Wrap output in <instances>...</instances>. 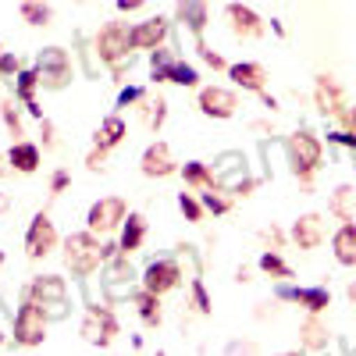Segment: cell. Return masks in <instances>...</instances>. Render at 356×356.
Here are the masks:
<instances>
[{
	"label": "cell",
	"mask_w": 356,
	"mask_h": 356,
	"mask_svg": "<svg viewBox=\"0 0 356 356\" xmlns=\"http://www.w3.org/2000/svg\"><path fill=\"white\" fill-rule=\"evenodd\" d=\"M107 253H111V246H100L93 239V232L68 235V243H65V264L72 267V275H93L107 260Z\"/></svg>",
	"instance_id": "cell-1"
},
{
	"label": "cell",
	"mask_w": 356,
	"mask_h": 356,
	"mask_svg": "<svg viewBox=\"0 0 356 356\" xmlns=\"http://www.w3.org/2000/svg\"><path fill=\"white\" fill-rule=\"evenodd\" d=\"M15 339L22 346H40L47 339V310L36 300H29L18 310V317H15Z\"/></svg>",
	"instance_id": "cell-2"
},
{
	"label": "cell",
	"mask_w": 356,
	"mask_h": 356,
	"mask_svg": "<svg viewBox=\"0 0 356 356\" xmlns=\"http://www.w3.org/2000/svg\"><path fill=\"white\" fill-rule=\"evenodd\" d=\"M114 335H118L114 314L104 310V307H89V310H86V321H82V339H86L89 346H111Z\"/></svg>",
	"instance_id": "cell-3"
},
{
	"label": "cell",
	"mask_w": 356,
	"mask_h": 356,
	"mask_svg": "<svg viewBox=\"0 0 356 356\" xmlns=\"http://www.w3.org/2000/svg\"><path fill=\"white\" fill-rule=\"evenodd\" d=\"M129 47H132V33L122 25V22H111L104 33L97 36V50H100V57L107 65H118L122 57L129 54Z\"/></svg>",
	"instance_id": "cell-4"
},
{
	"label": "cell",
	"mask_w": 356,
	"mask_h": 356,
	"mask_svg": "<svg viewBox=\"0 0 356 356\" xmlns=\"http://www.w3.org/2000/svg\"><path fill=\"white\" fill-rule=\"evenodd\" d=\"M289 157H292L296 175H303V178H307V175L321 164V143H317L314 136H307V132L292 136V139H289Z\"/></svg>",
	"instance_id": "cell-5"
},
{
	"label": "cell",
	"mask_w": 356,
	"mask_h": 356,
	"mask_svg": "<svg viewBox=\"0 0 356 356\" xmlns=\"http://www.w3.org/2000/svg\"><path fill=\"white\" fill-rule=\"evenodd\" d=\"M33 300H36L47 314L61 317V314H65V282L57 278V275L36 278V282H33Z\"/></svg>",
	"instance_id": "cell-6"
},
{
	"label": "cell",
	"mask_w": 356,
	"mask_h": 356,
	"mask_svg": "<svg viewBox=\"0 0 356 356\" xmlns=\"http://www.w3.org/2000/svg\"><path fill=\"white\" fill-rule=\"evenodd\" d=\"M54 243H57L54 221L47 214H36L33 225H29V235H25V253L33 257V260H40V257H47L54 250Z\"/></svg>",
	"instance_id": "cell-7"
},
{
	"label": "cell",
	"mask_w": 356,
	"mask_h": 356,
	"mask_svg": "<svg viewBox=\"0 0 356 356\" xmlns=\"http://www.w3.org/2000/svg\"><path fill=\"white\" fill-rule=\"evenodd\" d=\"M86 221H89V232H114L125 221V203L118 196H107V200L93 203V211H89Z\"/></svg>",
	"instance_id": "cell-8"
},
{
	"label": "cell",
	"mask_w": 356,
	"mask_h": 356,
	"mask_svg": "<svg viewBox=\"0 0 356 356\" xmlns=\"http://www.w3.org/2000/svg\"><path fill=\"white\" fill-rule=\"evenodd\" d=\"M154 79H161V82H178V86H196V68H189V65H182V61H171V57L164 54V50H157L154 54Z\"/></svg>",
	"instance_id": "cell-9"
},
{
	"label": "cell",
	"mask_w": 356,
	"mask_h": 356,
	"mask_svg": "<svg viewBox=\"0 0 356 356\" xmlns=\"http://www.w3.org/2000/svg\"><path fill=\"white\" fill-rule=\"evenodd\" d=\"M40 82H47L54 89H61L68 82V57H65V50L50 47V50L40 54Z\"/></svg>",
	"instance_id": "cell-10"
},
{
	"label": "cell",
	"mask_w": 356,
	"mask_h": 356,
	"mask_svg": "<svg viewBox=\"0 0 356 356\" xmlns=\"http://www.w3.org/2000/svg\"><path fill=\"white\" fill-rule=\"evenodd\" d=\"M235 107H239L235 93H228V89H221V86H211V89H203V93H200V111L207 118H232Z\"/></svg>",
	"instance_id": "cell-11"
},
{
	"label": "cell",
	"mask_w": 356,
	"mask_h": 356,
	"mask_svg": "<svg viewBox=\"0 0 356 356\" xmlns=\"http://www.w3.org/2000/svg\"><path fill=\"white\" fill-rule=\"evenodd\" d=\"M178 264H171V260H157V264H150L146 267V278H143V289H150V292H168V289H175L178 285Z\"/></svg>",
	"instance_id": "cell-12"
},
{
	"label": "cell",
	"mask_w": 356,
	"mask_h": 356,
	"mask_svg": "<svg viewBox=\"0 0 356 356\" xmlns=\"http://www.w3.org/2000/svg\"><path fill=\"white\" fill-rule=\"evenodd\" d=\"M225 18H228V25H232V33H235V36L253 40V36L264 33V22H260L250 8H243V4H228V8H225Z\"/></svg>",
	"instance_id": "cell-13"
},
{
	"label": "cell",
	"mask_w": 356,
	"mask_h": 356,
	"mask_svg": "<svg viewBox=\"0 0 356 356\" xmlns=\"http://www.w3.org/2000/svg\"><path fill=\"white\" fill-rule=\"evenodd\" d=\"M175 171V161H171V146L168 143H154L150 150L143 154V175L150 178H164Z\"/></svg>",
	"instance_id": "cell-14"
},
{
	"label": "cell",
	"mask_w": 356,
	"mask_h": 356,
	"mask_svg": "<svg viewBox=\"0 0 356 356\" xmlns=\"http://www.w3.org/2000/svg\"><path fill=\"white\" fill-rule=\"evenodd\" d=\"M278 296H282V300H296L300 307H307L310 314H321L324 307L332 303L328 289H278Z\"/></svg>",
	"instance_id": "cell-15"
},
{
	"label": "cell",
	"mask_w": 356,
	"mask_h": 356,
	"mask_svg": "<svg viewBox=\"0 0 356 356\" xmlns=\"http://www.w3.org/2000/svg\"><path fill=\"white\" fill-rule=\"evenodd\" d=\"M164 36H168V22L164 18H150V22H143L139 29H132V47L136 50H154Z\"/></svg>",
	"instance_id": "cell-16"
},
{
	"label": "cell",
	"mask_w": 356,
	"mask_h": 356,
	"mask_svg": "<svg viewBox=\"0 0 356 356\" xmlns=\"http://www.w3.org/2000/svg\"><path fill=\"white\" fill-rule=\"evenodd\" d=\"M321 235H324V225H321L317 214H303L300 221H296V228H292V239L300 243V250H314L321 243Z\"/></svg>",
	"instance_id": "cell-17"
},
{
	"label": "cell",
	"mask_w": 356,
	"mask_h": 356,
	"mask_svg": "<svg viewBox=\"0 0 356 356\" xmlns=\"http://www.w3.org/2000/svg\"><path fill=\"white\" fill-rule=\"evenodd\" d=\"M332 250H335V260L346 264V267H356V225H342L332 239Z\"/></svg>",
	"instance_id": "cell-18"
},
{
	"label": "cell",
	"mask_w": 356,
	"mask_h": 356,
	"mask_svg": "<svg viewBox=\"0 0 356 356\" xmlns=\"http://www.w3.org/2000/svg\"><path fill=\"white\" fill-rule=\"evenodd\" d=\"M8 161H11L15 171L33 175V171L40 168V150H36L33 143H15V146H11V154H8Z\"/></svg>",
	"instance_id": "cell-19"
},
{
	"label": "cell",
	"mask_w": 356,
	"mask_h": 356,
	"mask_svg": "<svg viewBox=\"0 0 356 356\" xmlns=\"http://www.w3.org/2000/svg\"><path fill=\"white\" fill-rule=\"evenodd\" d=\"M317 107H321L324 114L342 111V89H339L335 79H328V75H321V79H317Z\"/></svg>",
	"instance_id": "cell-20"
},
{
	"label": "cell",
	"mask_w": 356,
	"mask_h": 356,
	"mask_svg": "<svg viewBox=\"0 0 356 356\" xmlns=\"http://www.w3.org/2000/svg\"><path fill=\"white\" fill-rule=\"evenodd\" d=\"M228 75L235 79V86L253 89V93H260V89H264V79H267L260 65H232V68H228Z\"/></svg>",
	"instance_id": "cell-21"
},
{
	"label": "cell",
	"mask_w": 356,
	"mask_h": 356,
	"mask_svg": "<svg viewBox=\"0 0 356 356\" xmlns=\"http://www.w3.org/2000/svg\"><path fill=\"white\" fill-rule=\"evenodd\" d=\"M178 18H182L193 33H203V22H207V0H178Z\"/></svg>",
	"instance_id": "cell-22"
},
{
	"label": "cell",
	"mask_w": 356,
	"mask_h": 356,
	"mask_svg": "<svg viewBox=\"0 0 356 356\" xmlns=\"http://www.w3.org/2000/svg\"><path fill=\"white\" fill-rule=\"evenodd\" d=\"M143 235H146V221H143L139 214H129L125 232H122V253H125V257L136 253V250L143 246Z\"/></svg>",
	"instance_id": "cell-23"
},
{
	"label": "cell",
	"mask_w": 356,
	"mask_h": 356,
	"mask_svg": "<svg viewBox=\"0 0 356 356\" xmlns=\"http://www.w3.org/2000/svg\"><path fill=\"white\" fill-rule=\"evenodd\" d=\"M122 136H125V122H122V118H107V122L100 125V132H97V146L111 150V146L122 143Z\"/></svg>",
	"instance_id": "cell-24"
},
{
	"label": "cell",
	"mask_w": 356,
	"mask_h": 356,
	"mask_svg": "<svg viewBox=\"0 0 356 356\" xmlns=\"http://www.w3.org/2000/svg\"><path fill=\"white\" fill-rule=\"evenodd\" d=\"M303 346H310V349H324V346H328V328H324L317 317H310L303 324Z\"/></svg>",
	"instance_id": "cell-25"
},
{
	"label": "cell",
	"mask_w": 356,
	"mask_h": 356,
	"mask_svg": "<svg viewBox=\"0 0 356 356\" xmlns=\"http://www.w3.org/2000/svg\"><path fill=\"white\" fill-rule=\"evenodd\" d=\"M136 303H139V314L146 324H161V303H157V292L146 289L143 296H136Z\"/></svg>",
	"instance_id": "cell-26"
},
{
	"label": "cell",
	"mask_w": 356,
	"mask_h": 356,
	"mask_svg": "<svg viewBox=\"0 0 356 356\" xmlns=\"http://www.w3.org/2000/svg\"><path fill=\"white\" fill-rule=\"evenodd\" d=\"M182 175H186L189 186H207V189H214V175L207 171V164H200V161H189Z\"/></svg>",
	"instance_id": "cell-27"
},
{
	"label": "cell",
	"mask_w": 356,
	"mask_h": 356,
	"mask_svg": "<svg viewBox=\"0 0 356 356\" xmlns=\"http://www.w3.org/2000/svg\"><path fill=\"white\" fill-rule=\"evenodd\" d=\"M22 18L29 25H47L50 22V8L43 4V0H25V4H22Z\"/></svg>",
	"instance_id": "cell-28"
},
{
	"label": "cell",
	"mask_w": 356,
	"mask_h": 356,
	"mask_svg": "<svg viewBox=\"0 0 356 356\" xmlns=\"http://www.w3.org/2000/svg\"><path fill=\"white\" fill-rule=\"evenodd\" d=\"M260 267H264L267 275H275V278H289V275H292V267H289L278 253H264V257H260Z\"/></svg>",
	"instance_id": "cell-29"
},
{
	"label": "cell",
	"mask_w": 356,
	"mask_h": 356,
	"mask_svg": "<svg viewBox=\"0 0 356 356\" xmlns=\"http://www.w3.org/2000/svg\"><path fill=\"white\" fill-rule=\"evenodd\" d=\"M36 82H40V72H22V75H18V100L33 104V89H36Z\"/></svg>",
	"instance_id": "cell-30"
},
{
	"label": "cell",
	"mask_w": 356,
	"mask_h": 356,
	"mask_svg": "<svg viewBox=\"0 0 356 356\" xmlns=\"http://www.w3.org/2000/svg\"><path fill=\"white\" fill-rule=\"evenodd\" d=\"M349 196H353V189H349V186H342V189L335 193V200H332V211H335L342 221H349Z\"/></svg>",
	"instance_id": "cell-31"
},
{
	"label": "cell",
	"mask_w": 356,
	"mask_h": 356,
	"mask_svg": "<svg viewBox=\"0 0 356 356\" xmlns=\"http://www.w3.org/2000/svg\"><path fill=\"white\" fill-rule=\"evenodd\" d=\"M178 207H182V214L189 218V221H200L203 218V207L189 196V193H182V196H178Z\"/></svg>",
	"instance_id": "cell-32"
},
{
	"label": "cell",
	"mask_w": 356,
	"mask_h": 356,
	"mask_svg": "<svg viewBox=\"0 0 356 356\" xmlns=\"http://www.w3.org/2000/svg\"><path fill=\"white\" fill-rule=\"evenodd\" d=\"M164 107H168V104H164L161 97H157L154 104H146V125H150V129H157V125L164 122Z\"/></svg>",
	"instance_id": "cell-33"
},
{
	"label": "cell",
	"mask_w": 356,
	"mask_h": 356,
	"mask_svg": "<svg viewBox=\"0 0 356 356\" xmlns=\"http://www.w3.org/2000/svg\"><path fill=\"white\" fill-rule=\"evenodd\" d=\"M203 207H207V211H214V214H225L232 203H228L225 196H218V193L211 189V193H203Z\"/></svg>",
	"instance_id": "cell-34"
},
{
	"label": "cell",
	"mask_w": 356,
	"mask_h": 356,
	"mask_svg": "<svg viewBox=\"0 0 356 356\" xmlns=\"http://www.w3.org/2000/svg\"><path fill=\"white\" fill-rule=\"evenodd\" d=\"M193 303H196V310H200V314H211V300H207L203 282H196V285H193Z\"/></svg>",
	"instance_id": "cell-35"
},
{
	"label": "cell",
	"mask_w": 356,
	"mask_h": 356,
	"mask_svg": "<svg viewBox=\"0 0 356 356\" xmlns=\"http://www.w3.org/2000/svg\"><path fill=\"white\" fill-rule=\"evenodd\" d=\"M4 122H8V129L18 136L22 132V125H18V114H15V104H4Z\"/></svg>",
	"instance_id": "cell-36"
},
{
	"label": "cell",
	"mask_w": 356,
	"mask_h": 356,
	"mask_svg": "<svg viewBox=\"0 0 356 356\" xmlns=\"http://www.w3.org/2000/svg\"><path fill=\"white\" fill-rule=\"evenodd\" d=\"M65 186H68V171H54L50 189H54V193H65Z\"/></svg>",
	"instance_id": "cell-37"
},
{
	"label": "cell",
	"mask_w": 356,
	"mask_h": 356,
	"mask_svg": "<svg viewBox=\"0 0 356 356\" xmlns=\"http://www.w3.org/2000/svg\"><path fill=\"white\" fill-rule=\"evenodd\" d=\"M104 157H107V150H104V146H100V150H93V154H89V161H86V164H89V171H100V168H104Z\"/></svg>",
	"instance_id": "cell-38"
},
{
	"label": "cell",
	"mask_w": 356,
	"mask_h": 356,
	"mask_svg": "<svg viewBox=\"0 0 356 356\" xmlns=\"http://www.w3.org/2000/svg\"><path fill=\"white\" fill-rule=\"evenodd\" d=\"M139 97H143V89H136V86H132V89H122V97H118V104L129 107V104H132V100H139Z\"/></svg>",
	"instance_id": "cell-39"
},
{
	"label": "cell",
	"mask_w": 356,
	"mask_h": 356,
	"mask_svg": "<svg viewBox=\"0 0 356 356\" xmlns=\"http://www.w3.org/2000/svg\"><path fill=\"white\" fill-rule=\"evenodd\" d=\"M0 72H4V75H11V72H18V61H15V57H11V54H0Z\"/></svg>",
	"instance_id": "cell-40"
},
{
	"label": "cell",
	"mask_w": 356,
	"mask_h": 356,
	"mask_svg": "<svg viewBox=\"0 0 356 356\" xmlns=\"http://www.w3.org/2000/svg\"><path fill=\"white\" fill-rule=\"evenodd\" d=\"M200 50H203V61L211 65V68H225V61H221V57H218L214 50H207V47H200Z\"/></svg>",
	"instance_id": "cell-41"
},
{
	"label": "cell",
	"mask_w": 356,
	"mask_h": 356,
	"mask_svg": "<svg viewBox=\"0 0 356 356\" xmlns=\"http://www.w3.org/2000/svg\"><path fill=\"white\" fill-rule=\"evenodd\" d=\"M143 4H146V0H118V11H136Z\"/></svg>",
	"instance_id": "cell-42"
},
{
	"label": "cell",
	"mask_w": 356,
	"mask_h": 356,
	"mask_svg": "<svg viewBox=\"0 0 356 356\" xmlns=\"http://www.w3.org/2000/svg\"><path fill=\"white\" fill-rule=\"evenodd\" d=\"M349 300H353V303H356V282H353V285H349Z\"/></svg>",
	"instance_id": "cell-43"
},
{
	"label": "cell",
	"mask_w": 356,
	"mask_h": 356,
	"mask_svg": "<svg viewBox=\"0 0 356 356\" xmlns=\"http://www.w3.org/2000/svg\"><path fill=\"white\" fill-rule=\"evenodd\" d=\"M349 125H353V132H356V111H349Z\"/></svg>",
	"instance_id": "cell-44"
},
{
	"label": "cell",
	"mask_w": 356,
	"mask_h": 356,
	"mask_svg": "<svg viewBox=\"0 0 356 356\" xmlns=\"http://www.w3.org/2000/svg\"><path fill=\"white\" fill-rule=\"evenodd\" d=\"M0 171H4V168H0Z\"/></svg>",
	"instance_id": "cell-45"
}]
</instances>
